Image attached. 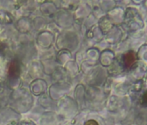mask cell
I'll list each match as a JSON object with an SVG mask.
<instances>
[{"mask_svg":"<svg viewBox=\"0 0 147 125\" xmlns=\"http://www.w3.org/2000/svg\"><path fill=\"white\" fill-rule=\"evenodd\" d=\"M123 61H124V65L125 68L130 69L134 65V64L137 61V55L133 51H129L124 55Z\"/></svg>","mask_w":147,"mask_h":125,"instance_id":"cell-1","label":"cell"},{"mask_svg":"<svg viewBox=\"0 0 147 125\" xmlns=\"http://www.w3.org/2000/svg\"><path fill=\"white\" fill-rule=\"evenodd\" d=\"M18 69L19 68H18V65L17 62H12L11 64V65H10V68H9V74L13 77H17L18 74V71H19Z\"/></svg>","mask_w":147,"mask_h":125,"instance_id":"cell-2","label":"cell"},{"mask_svg":"<svg viewBox=\"0 0 147 125\" xmlns=\"http://www.w3.org/2000/svg\"><path fill=\"white\" fill-rule=\"evenodd\" d=\"M141 103H142L143 106L147 107V91L143 95L142 99H141Z\"/></svg>","mask_w":147,"mask_h":125,"instance_id":"cell-3","label":"cell"},{"mask_svg":"<svg viewBox=\"0 0 147 125\" xmlns=\"http://www.w3.org/2000/svg\"><path fill=\"white\" fill-rule=\"evenodd\" d=\"M86 125H98V124L94 121H88V122H86Z\"/></svg>","mask_w":147,"mask_h":125,"instance_id":"cell-4","label":"cell"}]
</instances>
